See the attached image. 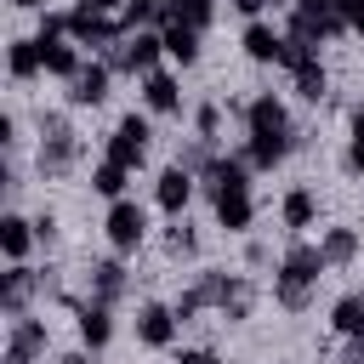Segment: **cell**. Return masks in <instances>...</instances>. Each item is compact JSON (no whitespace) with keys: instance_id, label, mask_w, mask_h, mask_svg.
<instances>
[{"instance_id":"1","label":"cell","mask_w":364,"mask_h":364,"mask_svg":"<svg viewBox=\"0 0 364 364\" xmlns=\"http://www.w3.org/2000/svg\"><path fill=\"white\" fill-rule=\"evenodd\" d=\"M40 136H46V142H40V171H46V176H63V171L74 165V131H68V119H63V114H46V119H40Z\"/></svg>"},{"instance_id":"2","label":"cell","mask_w":364,"mask_h":364,"mask_svg":"<svg viewBox=\"0 0 364 364\" xmlns=\"http://www.w3.org/2000/svg\"><path fill=\"white\" fill-rule=\"evenodd\" d=\"M148 136H154L148 119H142V114H125V119L114 125V136H108V159L125 165V171H136V165L148 159Z\"/></svg>"},{"instance_id":"3","label":"cell","mask_w":364,"mask_h":364,"mask_svg":"<svg viewBox=\"0 0 364 364\" xmlns=\"http://www.w3.org/2000/svg\"><path fill=\"white\" fill-rule=\"evenodd\" d=\"M68 34H74L80 46H114V40L125 34V23H114L108 11H97V6H85V0H80V6L68 11Z\"/></svg>"},{"instance_id":"4","label":"cell","mask_w":364,"mask_h":364,"mask_svg":"<svg viewBox=\"0 0 364 364\" xmlns=\"http://www.w3.org/2000/svg\"><path fill=\"white\" fill-rule=\"evenodd\" d=\"M102 228H108V245H114V250H136V245H142V233H148V216H142V205L114 199Z\"/></svg>"},{"instance_id":"5","label":"cell","mask_w":364,"mask_h":364,"mask_svg":"<svg viewBox=\"0 0 364 364\" xmlns=\"http://www.w3.org/2000/svg\"><path fill=\"white\" fill-rule=\"evenodd\" d=\"M193 188H199V176L176 159V165H165L159 171V182H154V199H159V210H171V216H182V205L193 199Z\"/></svg>"},{"instance_id":"6","label":"cell","mask_w":364,"mask_h":364,"mask_svg":"<svg viewBox=\"0 0 364 364\" xmlns=\"http://www.w3.org/2000/svg\"><path fill=\"white\" fill-rule=\"evenodd\" d=\"M324 267H330V262H324L318 245H290L284 262H279V279H284V284H318Z\"/></svg>"},{"instance_id":"7","label":"cell","mask_w":364,"mask_h":364,"mask_svg":"<svg viewBox=\"0 0 364 364\" xmlns=\"http://www.w3.org/2000/svg\"><path fill=\"white\" fill-rule=\"evenodd\" d=\"M34 290H46V279L34 273V267H23V262H11V273L0 279V307H6V318H17V313H28V296Z\"/></svg>"},{"instance_id":"8","label":"cell","mask_w":364,"mask_h":364,"mask_svg":"<svg viewBox=\"0 0 364 364\" xmlns=\"http://www.w3.org/2000/svg\"><path fill=\"white\" fill-rule=\"evenodd\" d=\"M176 307H159V301H148L142 313H136V336H142V347H171L176 341Z\"/></svg>"},{"instance_id":"9","label":"cell","mask_w":364,"mask_h":364,"mask_svg":"<svg viewBox=\"0 0 364 364\" xmlns=\"http://www.w3.org/2000/svg\"><path fill=\"white\" fill-rule=\"evenodd\" d=\"M108 74H114L108 63H85V68L68 80V102H74V108H97V102L108 97Z\"/></svg>"},{"instance_id":"10","label":"cell","mask_w":364,"mask_h":364,"mask_svg":"<svg viewBox=\"0 0 364 364\" xmlns=\"http://www.w3.org/2000/svg\"><path fill=\"white\" fill-rule=\"evenodd\" d=\"M245 125H250V136H279V131H290V114L279 97H256V102H245Z\"/></svg>"},{"instance_id":"11","label":"cell","mask_w":364,"mask_h":364,"mask_svg":"<svg viewBox=\"0 0 364 364\" xmlns=\"http://www.w3.org/2000/svg\"><path fill=\"white\" fill-rule=\"evenodd\" d=\"M199 188L210 193V205H216L228 188H250V159H216V165L199 176Z\"/></svg>"},{"instance_id":"12","label":"cell","mask_w":364,"mask_h":364,"mask_svg":"<svg viewBox=\"0 0 364 364\" xmlns=\"http://www.w3.org/2000/svg\"><path fill=\"white\" fill-rule=\"evenodd\" d=\"M176 11H171V0H125V11H119V23H125V34H136V28H165Z\"/></svg>"},{"instance_id":"13","label":"cell","mask_w":364,"mask_h":364,"mask_svg":"<svg viewBox=\"0 0 364 364\" xmlns=\"http://www.w3.org/2000/svg\"><path fill=\"white\" fill-rule=\"evenodd\" d=\"M159 34H165V57H176L182 68H188V63H199V28H193V23L171 17V23L159 28Z\"/></svg>"},{"instance_id":"14","label":"cell","mask_w":364,"mask_h":364,"mask_svg":"<svg viewBox=\"0 0 364 364\" xmlns=\"http://www.w3.org/2000/svg\"><path fill=\"white\" fill-rule=\"evenodd\" d=\"M296 142H301L296 131H279V136H250V148H245V159H250L256 171H273V165H279V159H284V154H290Z\"/></svg>"},{"instance_id":"15","label":"cell","mask_w":364,"mask_h":364,"mask_svg":"<svg viewBox=\"0 0 364 364\" xmlns=\"http://www.w3.org/2000/svg\"><path fill=\"white\" fill-rule=\"evenodd\" d=\"M250 216H256V205H250V188H228V193L216 199V222H222L228 233H245V228H250Z\"/></svg>"},{"instance_id":"16","label":"cell","mask_w":364,"mask_h":364,"mask_svg":"<svg viewBox=\"0 0 364 364\" xmlns=\"http://www.w3.org/2000/svg\"><path fill=\"white\" fill-rule=\"evenodd\" d=\"M6 68H11V80H34V74L46 68V46H40V40H11Z\"/></svg>"},{"instance_id":"17","label":"cell","mask_w":364,"mask_h":364,"mask_svg":"<svg viewBox=\"0 0 364 364\" xmlns=\"http://www.w3.org/2000/svg\"><path fill=\"white\" fill-rule=\"evenodd\" d=\"M34 239H40V233H34V222H23V216H0V250H6L11 262H23Z\"/></svg>"},{"instance_id":"18","label":"cell","mask_w":364,"mask_h":364,"mask_svg":"<svg viewBox=\"0 0 364 364\" xmlns=\"http://www.w3.org/2000/svg\"><path fill=\"white\" fill-rule=\"evenodd\" d=\"M108 336H114L108 301H85V307H80V341H85V347H108Z\"/></svg>"},{"instance_id":"19","label":"cell","mask_w":364,"mask_h":364,"mask_svg":"<svg viewBox=\"0 0 364 364\" xmlns=\"http://www.w3.org/2000/svg\"><path fill=\"white\" fill-rule=\"evenodd\" d=\"M279 51H284V40H279L267 23H250V28H245V57H250V63H279Z\"/></svg>"},{"instance_id":"20","label":"cell","mask_w":364,"mask_h":364,"mask_svg":"<svg viewBox=\"0 0 364 364\" xmlns=\"http://www.w3.org/2000/svg\"><path fill=\"white\" fill-rule=\"evenodd\" d=\"M142 102H148L154 114H171V108L182 102V97H176V80H171V74H159V68H154V74H142Z\"/></svg>"},{"instance_id":"21","label":"cell","mask_w":364,"mask_h":364,"mask_svg":"<svg viewBox=\"0 0 364 364\" xmlns=\"http://www.w3.org/2000/svg\"><path fill=\"white\" fill-rule=\"evenodd\" d=\"M6 347H17V353H46V324L40 318H28V313H17L11 318V336H6Z\"/></svg>"},{"instance_id":"22","label":"cell","mask_w":364,"mask_h":364,"mask_svg":"<svg viewBox=\"0 0 364 364\" xmlns=\"http://www.w3.org/2000/svg\"><path fill=\"white\" fill-rule=\"evenodd\" d=\"M318 250H324L330 267H347V262L358 256V233H353V228H330V233L318 239Z\"/></svg>"},{"instance_id":"23","label":"cell","mask_w":364,"mask_h":364,"mask_svg":"<svg viewBox=\"0 0 364 364\" xmlns=\"http://www.w3.org/2000/svg\"><path fill=\"white\" fill-rule=\"evenodd\" d=\"M46 46V74H63V80H74L85 63H80V51L68 46V40H40Z\"/></svg>"},{"instance_id":"24","label":"cell","mask_w":364,"mask_h":364,"mask_svg":"<svg viewBox=\"0 0 364 364\" xmlns=\"http://www.w3.org/2000/svg\"><path fill=\"white\" fill-rule=\"evenodd\" d=\"M330 91V74H324V63L318 57H307L301 68H296V97H307V102H318Z\"/></svg>"},{"instance_id":"25","label":"cell","mask_w":364,"mask_h":364,"mask_svg":"<svg viewBox=\"0 0 364 364\" xmlns=\"http://www.w3.org/2000/svg\"><path fill=\"white\" fill-rule=\"evenodd\" d=\"M313 216H318V199L307 188H290L284 193V228H313Z\"/></svg>"},{"instance_id":"26","label":"cell","mask_w":364,"mask_h":364,"mask_svg":"<svg viewBox=\"0 0 364 364\" xmlns=\"http://www.w3.org/2000/svg\"><path fill=\"white\" fill-rule=\"evenodd\" d=\"M91 290H97V301H119L125 267H119V262H97V267H91Z\"/></svg>"},{"instance_id":"27","label":"cell","mask_w":364,"mask_h":364,"mask_svg":"<svg viewBox=\"0 0 364 364\" xmlns=\"http://www.w3.org/2000/svg\"><path fill=\"white\" fill-rule=\"evenodd\" d=\"M330 318H336V330H341V336H353V341H364V296H341Z\"/></svg>"},{"instance_id":"28","label":"cell","mask_w":364,"mask_h":364,"mask_svg":"<svg viewBox=\"0 0 364 364\" xmlns=\"http://www.w3.org/2000/svg\"><path fill=\"white\" fill-rule=\"evenodd\" d=\"M250 307H256L250 279H233V284H228V296H222V318H250Z\"/></svg>"},{"instance_id":"29","label":"cell","mask_w":364,"mask_h":364,"mask_svg":"<svg viewBox=\"0 0 364 364\" xmlns=\"http://www.w3.org/2000/svg\"><path fill=\"white\" fill-rule=\"evenodd\" d=\"M91 188H97L102 199H119V193H125V165H114V159H102V165L91 171Z\"/></svg>"},{"instance_id":"30","label":"cell","mask_w":364,"mask_h":364,"mask_svg":"<svg viewBox=\"0 0 364 364\" xmlns=\"http://www.w3.org/2000/svg\"><path fill=\"white\" fill-rule=\"evenodd\" d=\"M171 11L205 34V28H210V17H216V0H171Z\"/></svg>"},{"instance_id":"31","label":"cell","mask_w":364,"mask_h":364,"mask_svg":"<svg viewBox=\"0 0 364 364\" xmlns=\"http://www.w3.org/2000/svg\"><path fill=\"white\" fill-rule=\"evenodd\" d=\"M307 296H313V284H284V279H273V301H279V307L301 313V307H307Z\"/></svg>"},{"instance_id":"32","label":"cell","mask_w":364,"mask_h":364,"mask_svg":"<svg viewBox=\"0 0 364 364\" xmlns=\"http://www.w3.org/2000/svg\"><path fill=\"white\" fill-rule=\"evenodd\" d=\"M307 57H313V40H296V34H284V51H279V63H284V68L296 74V68H301Z\"/></svg>"},{"instance_id":"33","label":"cell","mask_w":364,"mask_h":364,"mask_svg":"<svg viewBox=\"0 0 364 364\" xmlns=\"http://www.w3.org/2000/svg\"><path fill=\"white\" fill-rule=\"evenodd\" d=\"M347 165L364 176V108H353V148H347Z\"/></svg>"},{"instance_id":"34","label":"cell","mask_w":364,"mask_h":364,"mask_svg":"<svg viewBox=\"0 0 364 364\" xmlns=\"http://www.w3.org/2000/svg\"><path fill=\"white\" fill-rule=\"evenodd\" d=\"M63 34H68V17H63V11H46V17H40V34H34V40H63Z\"/></svg>"},{"instance_id":"35","label":"cell","mask_w":364,"mask_h":364,"mask_svg":"<svg viewBox=\"0 0 364 364\" xmlns=\"http://www.w3.org/2000/svg\"><path fill=\"white\" fill-rule=\"evenodd\" d=\"M193 125H199V136H205V142H216V125H222V108H216V102H205Z\"/></svg>"},{"instance_id":"36","label":"cell","mask_w":364,"mask_h":364,"mask_svg":"<svg viewBox=\"0 0 364 364\" xmlns=\"http://www.w3.org/2000/svg\"><path fill=\"white\" fill-rule=\"evenodd\" d=\"M165 250H171V256H193V233H188V222H176V228H171Z\"/></svg>"},{"instance_id":"37","label":"cell","mask_w":364,"mask_h":364,"mask_svg":"<svg viewBox=\"0 0 364 364\" xmlns=\"http://www.w3.org/2000/svg\"><path fill=\"white\" fill-rule=\"evenodd\" d=\"M341 17H347L353 34H364V0H341Z\"/></svg>"},{"instance_id":"38","label":"cell","mask_w":364,"mask_h":364,"mask_svg":"<svg viewBox=\"0 0 364 364\" xmlns=\"http://www.w3.org/2000/svg\"><path fill=\"white\" fill-rule=\"evenodd\" d=\"M341 0H296V11H307V17H330Z\"/></svg>"},{"instance_id":"39","label":"cell","mask_w":364,"mask_h":364,"mask_svg":"<svg viewBox=\"0 0 364 364\" xmlns=\"http://www.w3.org/2000/svg\"><path fill=\"white\" fill-rule=\"evenodd\" d=\"M34 233H40V239H46V245H51V239H57V216H51V210H46V216H40V222H34Z\"/></svg>"},{"instance_id":"40","label":"cell","mask_w":364,"mask_h":364,"mask_svg":"<svg viewBox=\"0 0 364 364\" xmlns=\"http://www.w3.org/2000/svg\"><path fill=\"white\" fill-rule=\"evenodd\" d=\"M233 6H239V11H245V17H256V11H262V6H267V0H233Z\"/></svg>"},{"instance_id":"41","label":"cell","mask_w":364,"mask_h":364,"mask_svg":"<svg viewBox=\"0 0 364 364\" xmlns=\"http://www.w3.org/2000/svg\"><path fill=\"white\" fill-rule=\"evenodd\" d=\"M85 6H97V11H125V0H85Z\"/></svg>"},{"instance_id":"42","label":"cell","mask_w":364,"mask_h":364,"mask_svg":"<svg viewBox=\"0 0 364 364\" xmlns=\"http://www.w3.org/2000/svg\"><path fill=\"white\" fill-rule=\"evenodd\" d=\"M6 364H34L28 353H17V347H6Z\"/></svg>"},{"instance_id":"43","label":"cell","mask_w":364,"mask_h":364,"mask_svg":"<svg viewBox=\"0 0 364 364\" xmlns=\"http://www.w3.org/2000/svg\"><path fill=\"white\" fill-rule=\"evenodd\" d=\"M182 364H216L210 353H182Z\"/></svg>"},{"instance_id":"44","label":"cell","mask_w":364,"mask_h":364,"mask_svg":"<svg viewBox=\"0 0 364 364\" xmlns=\"http://www.w3.org/2000/svg\"><path fill=\"white\" fill-rule=\"evenodd\" d=\"M11 6H23V11H34V6H40V0H11Z\"/></svg>"},{"instance_id":"45","label":"cell","mask_w":364,"mask_h":364,"mask_svg":"<svg viewBox=\"0 0 364 364\" xmlns=\"http://www.w3.org/2000/svg\"><path fill=\"white\" fill-rule=\"evenodd\" d=\"M57 364H85V358H57Z\"/></svg>"}]
</instances>
